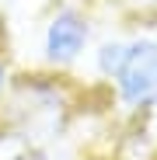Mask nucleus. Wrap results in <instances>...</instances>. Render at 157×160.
<instances>
[{"label":"nucleus","instance_id":"obj_3","mask_svg":"<svg viewBox=\"0 0 157 160\" xmlns=\"http://www.w3.org/2000/svg\"><path fill=\"white\" fill-rule=\"evenodd\" d=\"M98 35H101V21L84 0L52 4L39 21V35H35L39 66L52 73H73L81 63H87Z\"/></svg>","mask_w":157,"mask_h":160},{"label":"nucleus","instance_id":"obj_1","mask_svg":"<svg viewBox=\"0 0 157 160\" xmlns=\"http://www.w3.org/2000/svg\"><path fill=\"white\" fill-rule=\"evenodd\" d=\"M87 66L129 122L157 115V28H101Z\"/></svg>","mask_w":157,"mask_h":160},{"label":"nucleus","instance_id":"obj_4","mask_svg":"<svg viewBox=\"0 0 157 160\" xmlns=\"http://www.w3.org/2000/svg\"><path fill=\"white\" fill-rule=\"evenodd\" d=\"M101 28H157V0H84Z\"/></svg>","mask_w":157,"mask_h":160},{"label":"nucleus","instance_id":"obj_2","mask_svg":"<svg viewBox=\"0 0 157 160\" xmlns=\"http://www.w3.org/2000/svg\"><path fill=\"white\" fill-rule=\"evenodd\" d=\"M84 87L73 73H52V70H18L7 101L0 108V125L7 136L24 146H49L56 143L70 122L81 112Z\"/></svg>","mask_w":157,"mask_h":160},{"label":"nucleus","instance_id":"obj_5","mask_svg":"<svg viewBox=\"0 0 157 160\" xmlns=\"http://www.w3.org/2000/svg\"><path fill=\"white\" fill-rule=\"evenodd\" d=\"M14 59H11V45H7V32H4V21H0V108H4V101H7V91L14 84Z\"/></svg>","mask_w":157,"mask_h":160}]
</instances>
